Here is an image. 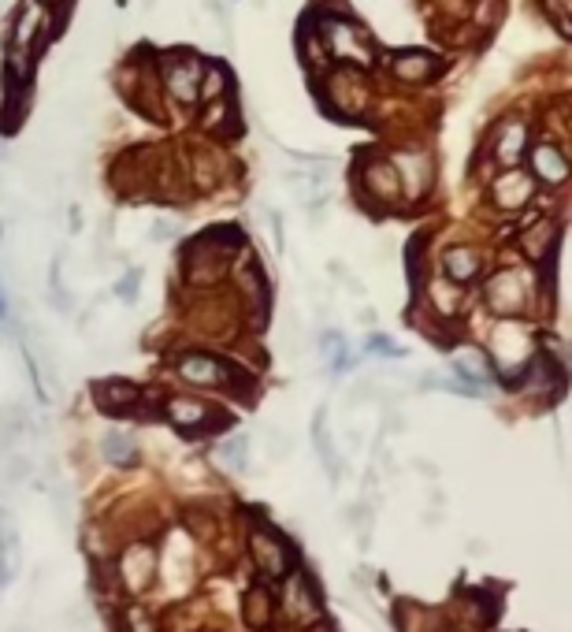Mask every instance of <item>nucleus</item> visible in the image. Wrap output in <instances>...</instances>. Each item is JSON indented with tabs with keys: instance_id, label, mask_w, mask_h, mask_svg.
<instances>
[{
	"instance_id": "f257e3e1",
	"label": "nucleus",
	"mask_w": 572,
	"mask_h": 632,
	"mask_svg": "<svg viewBox=\"0 0 572 632\" xmlns=\"http://www.w3.org/2000/svg\"><path fill=\"white\" fill-rule=\"evenodd\" d=\"M246 250V235L238 227H216L208 235L194 238L182 250V279L194 290L220 287L227 272H231V253Z\"/></svg>"
},
{
	"instance_id": "f03ea898",
	"label": "nucleus",
	"mask_w": 572,
	"mask_h": 632,
	"mask_svg": "<svg viewBox=\"0 0 572 632\" xmlns=\"http://www.w3.org/2000/svg\"><path fill=\"white\" fill-rule=\"evenodd\" d=\"M316 27H312V41H316V60L324 67V60H338V64H353V67H372L376 60V45L368 41L357 23H350L346 15H335V12H324L312 19Z\"/></svg>"
},
{
	"instance_id": "7ed1b4c3",
	"label": "nucleus",
	"mask_w": 572,
	"mask_h": 632,
	"mask_svg": "<svg viewBox=\"0 0 572 632\" xmlns=\"http://www.w3.org/2000/svg\"><path fill=\"white\" fill-rule=\"evenodd\" d=\"M175 376L190 387H205V391H227V395L249 398L253 391V376L246 369H238L234 361L208 350H182L175 357Z\"/></svg>"
},
{
	"instance_id": "20e7f679",
	"label": "nucleus",
	"mask_w": 572,
	"mask_h": 632,
	"mask_svg": "<svg viewBox=\"0 0 572 632\" xmlns=\"http://www.w3.org/2000/svg\"><path fill=\"white\" fill-rule=\"evenodd\" d=\"M324 101L327 108L342 119H361L372 108V82L364 75V67L342 64L327 71L324 79Z\"/></svg>"
},
{
	"instance_id": "39448f33",
	"label": "nucleus",
	"mask_w": 572,
	"mask_h": 632,
	"mask_svg": "<svg viewBox=\"0 0 572 632\" xmlns=\"http://www.w3.org/2000/svg\"><path fill=\"white\" fill-rule=\"evenodd\" d=\"M231 287H234V298L242 305V313L249 320H257L264 324V316H268V302H272V290H268V276H264V268L260 261L253 257L249 250H238V261L231 264Z\"/></svg>"
},
{
	"instance_id": "423d86ee",
	"label": "nucleus",
	"mask_w": 572,
	"mask_h": 632,
	"mask_svg": "<svg viewBox=\"0 0 572 632\" xmlns=\"http://www.w3.org/2000/svg\"><path fill=\"white\" fill-rule=\"evenodd\" d=\"M201 75H205V64H201L194 53H168V56H160V64H156L160 90L168 93V101L179 108L197 105Z\"/></svg>"
},
{
	"instance_id": "0eeeda50",
	"label": "nucleus",
	"mask_w": 572,
	"mask_h": 632,
	"mask_svg": "<svg viewBox=\"0 0 572 632\" xmlns=\"http://www.w3.org/2000/svg\"><path fill=\"white\" fill-rule=\"evenodd\" d=\"M532 354H535L532 335L524 328H517V324H509V316H506V324H498L491 335V365H498L502 380L517 387L520 372L532 361Z\"/></svg>"
},
{
	"instance_id": "6e6552de",
	"label": "nucleus",
	"mask_w": 572,
	"mask_h": 632,
	"mask_svg": "<svg viewBox=\"0 0 572 632\" xmlns=\"http://www.w3.org/2000/svg\"><path fill=\"white\" fill-rule=\"evenodd\" d=\"M49 30V8L41 0H23L12 15V27H8V49L38 60L45 41H49Z\"/></svg>"
},
{
	"instance_id": "1a4fd4ad",
	"label": "nucleus",
	"mask_w": 572,
	"mask_h": 632,
	"mask_svg": "<svg viewBox=\"0 0 572 632\" xmlns=\"http://www.w3.org/2000/svg\"><path fill=\"white\" fill-rule=\"evenodd\" d=\"M283 618L294 629H316L324 621V606H320L316 584L301 569H290L283 577Z\"/></svg>"
},
{
	"instance_id": "9d476101",
	"label": "nucleus",
	"mask_w": 572,
	"mask_h": 632,
	"mask_svg": "<svg viewBox=\"0 0 572 632\" xmlns=\"http://www.w3.org/2000/svg\"><path fill=\"white\" fill-rule=\"evenodd\" d=\"M164 413H168V421L179 428L182 435H205V432H216V428H227L231 417L216 409L212 402L197 395H171L164 402Z\"/></svg>"
},
{
	"instance_id": "9b49d317",
	"label": "nucleus",
	"mask_w": 572,
	"mask_h": 632,
	"mask_svg": "<svg viewBox=\"0 0 572 632\" xmlns=\"http://www.w3.org/2000/svg\"><path fill=\"white\" fill-rule=\"evenodd\" d=\"M249 554H253V562L264 577L272 580H283L290 569H294V551H290V543L279 540L268 525H257L249 528Z\"/></svg>"
},
{
	"instance_id": "f8f14e48",
	"label": "nucleus",
	"mask_w": 572,
	"mask_h": 632,
	"mask_svg": "<svg viewBox=\"0 0 572 632\" xmlns=\"http://www.w3.org/2000/svg\"><path fill=\"white\" fill-rule=\"evenodd\" d=\"M361 186L372 194L376 205H398L402 194V175L394 168V160L387 157H364L361 160Z\"/></svg>"
},
{
	"instance_id": "ddd939ff",
	"label": "nucleus",
	"mask_w": 572,
	"mask_h": 632,
	"mask_svg": "<svg viewBox=\"0 0 572 632\" xmlns=\"http://www.w3.org/2000/svg\"><path fill=\"white\" fill-rule=\"evenodd\" d=\"M390 75L405 86H424V82L439 79L446 64H442V56L428 53V49H402V53L390 56Z\"/></svg>"
},
{
	"instance_id": "4468645a",
	"label": "nucleus",
	"mask_w": 572,
	"mask_h": 632,
	"mask_svg": "<svg viewBox=\"0 0 572 632\" xmlns=\"http://www.w3.org/2000/svg\"><path fill=\"white\" fill-rule=\"evenodd\" d=\"M528 279H524V272H513V268H506V272H498V276L487 283V305H491L498 316H517L524 305H528Z\"/></svg>"
},
{
	"instance_id": "2eb2a0df",
	"label": "nucleus",
	"mask_w": 572,
	"mask_h": 632,
	"mask_svg": "<svg viewBox=\"0 0 572 632\" xmlns=\"http://www.w3.org/2000/svg\"><path fill=\"white\" fill-rule=\"evenodd\" d=\"M116 573L127 592H145L156 577V551L149 543H130L127 551L119 554Z\"/></svg>"
},
{
	"instance_id": "dca6fc26",
	"label": "nucleus",
	"mask_w": 572,
	"mask_h": 632,
	"mask_svg": "<svg viewBox=\"0 0 572 632\" xmlns=\"http://www.w3.org/2000/svg\"><path fill=\"white\" fill-rule=\"evenodd\" d=\"M532 194H535V179L528 172H520V164L517 168H506V172L491 183V201L502 212L524 209V205L532 201Z\"/></svg>"
},
{
	"instance_id": "f3484780",
	"label": "nucleus",
	"mask_w": 572,
	"mask_h": 632,
	"mask_svg": "<svg viewBox=\"0 0 572 632\" xmlns=\"http://www.w3.org/2000/svg\"><path fill=\"white\" fill-rule=\"evenodd\" d=\"M524 149H528V123H524V119H502L498 131H494L491 157L498 160L502 168H517Z\"/></svg>"
},
{
	"instance_id": "a211bd4d",
	"label": "nucleus",
	"mask_w": 572,
	"mask_h": 632,
	"mask_svg": "<svg viewBox=\"0 0 572 632\" xmlns=\"http://www.w3.org/2000/svg\"><path fill=\"white\" fill-rule=\"evenodd\" d=\"M394 168L402 175V194L409 198H424L431 186V157L428 153H420V149H409V153H398L394 157Z\"/></svg>"
},
{
	"instance_id": "6ab92c4d",
	"label": "nucleus",
	"mask_w": 572,
	"mask_h": 632,
	"mask_svg": "<svg viewBox=\"0 0 572 632\" xmlns=\"http://www.w3.org/2000/svg\"><path fill=\"white\" fill-rule=\"evenodd\" d=\"M528 160H532V175L539 179V183H546V186H561L565 179H569V157L561 153L558 145H550V142H539L528 153Z\"/></svg>"
},
{
	"instance_id": "aec40b11",
	"label": "nucleus",
	"mask_w": 572,
	"mask_h": 632,
	"mask_svg": "<svg viewBox=\"0 0 572 632\" xmlns=\"http://www.w3.org/2000/svg\"><path fill=\"white\" fill-rule=\"evenodd\" d=\"M554 238H558V224L550 220V216H539V220H532V224L520 231L517 246L520 253L528 257V261L543 264L550 253H554Z\"/></svg>"
},
{
	"instance_id": "412c9836",
	"label": "nucleus",
	"mask_w": 572,
	"mask_h": 632,
	"mask_svg": "<svg viewBox=\"0 0 572 632\" xmlns=\"http://www.w3.org/2000/svg\"><path fill=\"white\" fill-rule=\"evenodd\" d=\"M138 398H142V391H138L134 383H127V380L93 383V402H97L104 413H112V417H119V413H130V409L138 406Z\"/></svg>"
},
{
	"instance_id": "4be33fe9",
	"label": "nucleus",
	"mask_w": 572,
	"mask_h": 632,
	"mask_svg": "<svg viewBox=\"0 0 572 632\" xmlns=\"http://www.w3.org/2000/svg\"><path fill=\"white\" fill-rule=\"evenodd\" d=\"M442 272H446V279L457 283V287L472 283V279L483 272L480 250H472V246H450V250L442 253Z\"/></svg>"
},
{
	"instance_id": "5701e85b",
	"label": "nucleus",
	"mask_w": 572,
	"mask_h": 632,
	"mask_svg": "<svg viewBox=\"0 0 572 632\" xmlns=\"http://www.w3.org/2000/svg\"><path fill=\"white\" fill-rule=\"evenodd\" d=\"M201 127L216 138H231L238 134V112H234V97H220V101H208L201 105Z\"/></svg>"
},
{
	"instance_id": "b1692460",
	"label": "nucleus",
	"mask_w": 572,
	"mask_h": 632,
	"mask_svg": "<svg viewBox=\"0 0 572 632\" xmlns=\"http://www.w3.org/2000/svg\"><path fill=\"white\" fill-rule=\"evenodd\" d=\"M454 369L465 376V380L472 383H483L487 376H491V357H487V350L476 343H461L454 346Z\"/></svg>"
},
{
	"instance_id": "393cba45",
	"label": "nucleus",
	"mask_w": 572,
	"mask_h": 632,
	"mask_svg": "<svg viewBox=\"0 0 572 632\" xmlns=\"http://www.w3.org/2000/svg\"><path fill=\"white\" fill-rule=\"evenodd\" d=\"M242 614H246V625L253 632H264L268 625H272V595H268V588H249L246 592V603H242Z\"/></svg>"
},
{
	"instance_id": "a878e982",
	"label": "nucleus",
	"mask_w": 572,
	"mask_h": 632,
	"mask_svg": "<svg viewBox=\"0 0 572 632\" xmlns=\"http://www.w3.org/2000/svg\"><path fill=\"white\" fill-rule=\"evenodd\" d=\"M220 97H231V71H227L223 64H205L201 90H197V105L220 101Z\"/></svg>"
},
{
	"instance_id": "bb28decb",
	"label": "nucleus",
	"mask_w": 572,
	"mask_h": 632,
	"mask_svg": "<svg viewBox=\"0 0 572 632\" xmlns=\"http://www.w3.org/2000/svg\"><path fill=\"white\" fill-rule=\"evenodd\" d=\"M101 454L108 465H119V469H127L138 461V447H134V439L127 432H108L101 443Z\"/></svg>"
},
{
	"instance_id": "cd10ccee",
	"label": "nucleus",
	"mask_w": 572,
	"mask_h": 632,
	"mask_svg": "<svg viewBox=\"0 0 572 632\" xmlns=\"http://www.w3.org/2000/svg\"><path fill=\"white\" fill-rule=\"evenodd\" d=\"M19 547H15V536L12 528H8V521L0 517V584H8L15 573V562H19Z\"/></svg>"
},
{
	"instance_id": "c85d7f7f",
	"label": "nucleus",
	"mask_w": 572,
	"mask_h": 632,
	"mask_svg": "<svg viewBox=\"0 0 572 632\" xmlns=\"http://www.w3.org/2000/svg\"><path fill=\"white\" fill-rule=\"evenodd\" d=\"M498 599H491V592H476L472 599H468V614H472V621L476 625H494L498 621Z\"/></svg>"
},
{
	"instance_id": "c756f323",
	"label": "nucleus",
	"mask_w": 572,
	"mask_h": 632,
	"mask_svg": "<svg viewBox=\"0 0 572 632\" xmlns=\"http://www.w3.org/2000/svg\"><path fill=\"white\" fill-rule=\"evenodd\" d=\"M216 458H220V465H227V469H242V465H246V439H242V435H234V439L220 443Z\"/></svg>"
},
{
	"instance_id": "7c9ffc66",
	"label": "nucleus",
	"mask_w": 572,
	"mask_h": 632,
	"mask_svg": "<svg viewBox=\"0 0 572 632\" xmlns=\"http://www.w3.org/2000/svg\"><path fill=\"white\" fill-rule=\"evenodd\" d=\"M324 346H327V354H331V365H335V369H350V350H346V343H342L338 335H324Z\"/></svg>"
},
{
	"instance_id": "2f4dec72",
	"label": "nucleus",
	"mask_w": 572,
	"mask_h": 632,
	"mask_svg": "<svg viewBox=\"0 0 572 632\" xmlns=\"http://www.w3.org/2000/svg\"><path fill=\"white\" fill-rule=\"evenodd\" d=\"M127 629L130 632H156V625L149 621V614H145V610H130V614H127Z\"/></svg>"
},
{
	"instance_id": "473e14b6",
	"label": "nucleus",
	"mask_w": 572,
	"mask_h": 632,
	"mask_svg": "<svg viewBox=\"0 0 572 632\" xmlns=\"http://www.w3.org/2000/svg\"><path fill=\"white\" fill-rule=\"evenodd\" d=\"M368 350H379V354H390V357L402 354V346H394L390 339H383V335H372V339H368Z\"/></svg>"
},
{
	"instance_id": "72a5a7b5",
	"label": "nucleus",
	"mask_w": 572,
	"mask_h": 632,
	"mask_svg": "<svg viewBox=\"0 0 572 632\" xmlns=\"http://www.w3.org/2000/svg\"><path fill=\"white\" fill-rule=\"evenodd\" d=\"M138 283H142V272H127V279L119 283V294H123V298H134V294H138Z\"/></svg>"
},
{
	"instance_id": "f704fd0d",
	"label": "nucleus",
	"mask_w": 572,
	"mask_h": 632,
	"mask_svg": "<svg viewBox=\"0 0 572 632\" xmlns=\"http://www.w3.org/2000/svg\"><path fill=\"white\" fill-rule=\"evenodd\" d=\"M41 4H45L49 12H64V8H67V4H71V0H41Z\"/></svg>"
},
{
	"instance_id": "c9c22d12",
	"label": "nucleus",
	"mask_w": 572,
	"mask_h": 632,
	"mask_svg": "<svg viewBox=\"0 0 572 632\" xmlns=\"http://www.w3.org/2000/svg\"><path fill=\"white\" fill-rule=\"evenodd\" d=\"M561 4H565V8H569V12H572V0H561Z\"/></svg>"
}]
</instances>
